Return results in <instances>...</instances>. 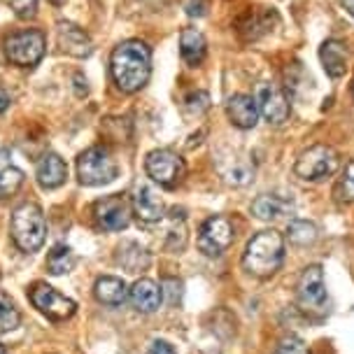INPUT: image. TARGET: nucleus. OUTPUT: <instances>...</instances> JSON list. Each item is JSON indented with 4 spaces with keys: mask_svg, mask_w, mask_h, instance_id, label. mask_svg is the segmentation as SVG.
Instances as JSON below:
<instances>
[{
    "mask_svg": "<svg viewBox=\"0 0 354 354\" xmlns=\"http://www.w3.org/2000/svg\"><path fill=\"white\" fill-rule=\"evenodd\" d=\"M340 166V156L331 145L317 142L313 147L303 149L294 163V173L306 182H319L331 177Z\"/></svg>",
    "mask_w": 354,
    "mask_h": 354,
    "instance_id": "5",
    "label": "nucleus"
},
{
    "mask_svg": "<svg viewBox=\"0 0 354 354\" xmlns=\"http://www.w3.org/2000/svg\"><path fill=\"white\" fill-rule=\"evenodd\" d=\"M147 354H177V352H175L173 345L166 343V340H156V343L151 345V350Z\"/></svg>",
    "mask_w": 354,
    "mask_h": 354,
    "instance_id": "33",
    "label": "nucleus"
},
{
    "mask_svg": "<svg viewBox=\"0 0 354 354\" xmlns=\"http://www.w3.org/2000/svg\"><path fill=\"white\" fill-rule=\"evenodd\" d=\"M333 198L338 201L340 205H350L354 203V161H347L343 173L333 185Z\"/></svg>",
    "mask_w": 354,
    "mask_h": 354,
    "instance_id": "25",
    "label": "nucleus"
},
{
    "mask_svg": "<svg viewBox=\"0 0 354 354\" xmlns=\"http://www.w3.org/2000/svg\"><path fill=\"white\" fill-rule=\"evenodd\" d=\"M117 261L122 263L129 273H140V270L149 268L151 257L142 245L133 243V240H126V243L119 245V250H117Z\"/></svg>",
    "mask_w": 354,
    "mask_h": 354,
    "instance_id": "23",
    "label": "nucleus"
},
{
    "mask_svg": "<svg viewBox=\"0 0 354 354\" xmlns=\"http://www.w3.org/2000/svg\"><path fill=\"white\" fill-rule=\"evenodd\" d=\"M254 100H257V107H259V115H261L268 124L282 126L289 119L292 105H289L287 93H284L277 84H268V82L259 84Z\"/></svg>",
    "mask_w": 354,
    "mask_h": 354,
    "instance_id": "10",
    "label": "nucleus"
},
{
    "mask_svg": "<svg viewBox=\"0 0 354 354\" xmlns=\"http://www.w3.org/2000/svg\"><path fill=\"white\" fill-rule=\"evenodd\" d=\"M145 170L154 182H159L161 187L173 189L180 185L187 175V163L180 154H175L173 149H154L145 159Z\"/></svg>",
    "mask_w": 354,
    "mask_h": 354,
    "instance_id": "6",
    "label": "nucleus"
},
{
    "mask_svg": "<svg viewBox=\"0 0 354 354\" xmlns=\"http://www.w3.org/2000/svg\"><path fill=\"white\" fill-rule=\"evenodd\" d=\"M219 173L231 187H245L254 180V163L240 151H229L226 156H219Z\"/></svg>",
    "mask_w": 354,
    "mask_h": 354,
    "instance_id": "13",
    "label": "nucleus"
},
{
    "mask_svg": "<svg viewBox=\"0 0 354 354\" xmlns=\"http://www.w3.org/2000/svg\"><path fill=\"white\" fill-rule=\"evenodd\" d=\"M49 3H54V5H59V3H61V0H49Z\"/></svg>",
    "mask_w": 354,
    "mask_h": 354,
    "instance_id": "38",
    "label": "nucleus"
},
{
    "mask_svg": "<svg viewBox=\"0 0 354 354\" xmlns=\"http://www.w3.org/2000/svg\"><path fill=\"white\" fill-rule=\"evenodd\" d=\"M119 175L117 161L112 159L110 149L107 147H88L86 151H82L77 159V180L84 187H103L110 185L112 180Z\"/></svg>",
    "mask_w": 354,
    "mask_h": 354,
    "instance_id": "4",
    "label": "nucleus"
},
{
    "mask_svg": "<svg viewBox=\"0 0 354 354\" xmlns=\"http://www.w3.org/2000/svg\"><path fill=\"white\" fill-rule=\"evenodd\" d=\"M24 185V173L15 166H8L0 170V198H8L19 192V187Z\"/></svg>",
    "mask_w": 354,
    "mask_h": 354,
    "instance_id": "28",
    "label": "nucleus"
},
{
    "mask_svg": "<svg viewBox=\"0 0 354 354\" xmlns=\"http://www.w3.org/2000/svg\"><path fill=\"white\" fill-rule=\"evenodd\" d=\"M317 236H319L317 226H315L313 221H308V219H294L292 224H289V229H287L289 243L301 245V248L313 245L315 240H317Z\"/></svg>",
    "mask_w": 354,
    "mask_h": 354,
    "instance_id": "26",
    "label": "nucleus"
},
{
    "mask_svg": "<svg viewBox=\"0 0 354 354\" xmlns=\"http://www.w3.org/2000/svg\"><path fill=\"white\" fill-rule=\"evenodd\" d=\"M19 19H33L37 12V0H8Z\"/></svg>",
    "mask_w": 354,
    "mask_h": 354,
    "instance_id": "30",
    "label": "nucleus"
},
{
    "mask_svg": "<svg viewBox=\"0 0 354 354\" xmlns=\"http://www.w3.org/2000/svg\"><path fill=\"white\" fill-rule=\"evenodd\" d=\"M340 5L347 10V15H352L354 17V0H340Z\"/></svg>",
    "mask_w": 354,
    "mask_h": 354,
    "instance_id": "36",
    "label": "nucleus"
},
{
    "mask_svg": "<svg viewBox=\"0 0 354 354\" xmlns=\"http://www.w3.org/2000/svg\"><path fill=\"white\" fill-rule=\"evenodd\" d=\"M93 296H96V301L103 303V306H122L126 301V296H129V289H126V282L122 277L103 275L93 284Z\"/></svg>",
    "mask_w": 354,
    "mask_h": 354,
    "instance_id": "22",
    "label": "nucleus"
},
{
    "mask_svg": "<svg viewBox=\"0 0 354 354\" xmlns=\"http://www.w3.org/2000/svg\"><path fill=\"white\" fill-rule=\"evenodd\" d=\"M110 71L115 84L124 93H138L149 82L151 49L142 40H126L115 47L110 59Z\"/></svg>",
    "mask_w": 354,
    "mask_h": 354,
    "instance_id": "1",
    "label": "nucleus"
},
{
    "mask_svg": "<svg viewBox=\"0 0 354 354\" xmlns=\"http://www.w3.org/2000/svg\"><path fill=\"white\" fill-rule=\"evenodd\" d=\"M8 107H10V93L5 91L3 86H0V115H3V112L8 110Z\"/></svg>",
    "mask_w": 354,
    "mask_h": 354,
    "instance_id": "34",
    "label": "nucleus"
},
{
    "mask_svg": "<svg viewBox=\"0 0 354 354\" xmlns=\"http://www.w3.org/2000/svg\"><path fill=\"white\" fill-rule=\"evenodd\" d=\"M292 212H294V203L280 194H261L259 198L252 201V214L263 221L282 219Z\"/></svg>",
    "mask_w": 354,
    "mask_h": 354,
    "instance_id": "18",
    "label": "nucleus"
},
{
    "mask_svg": "<svg viewBox=\"0 0 354 354\" xmlns=\"http://www.w3.org/2000/svg\"><path fill=\"white\" fill-rule=\"evenodd\" d=\"M8 166H12V163H10V151L8 149H0V170H5Z\"/></svg>",
    "mask_w": 354,
    "mask_h": 354,
    "instance_id": "35",
    "label": "nucleus"
},
{
    "mask_svg": "<svg viewBox=\"0 0 354 354\" xmlns=\"http://www.w3.org/2000/svg\"><path fill=\"white\" fill-rule=\"evenodd\" d=\"M129 301L138 313H154L163 303L161 284H156L154 280H149V277H142V280H138L129 289Z\"/></svg>",
    "mask_w": 354,
    "mask_h": 354,
    "instance_id": "17",
    "label": "nucleus"
},
{
    "mask_svg": "<svg viewBox=\"0 0 354 354\" xmlns=\"http://www.w3.org/2000/svg\"><path fill=\"white\" fill-rule=\"evenodd\" d=\"M44 49H47L44 33H40V30H35V28L10 35L8 42H5L8 59L15 63V66H21V68L37 66L44 56Z\"/></svg>",
    "mask_w": 354,
    "mask_h": 354,
    "instance_id": "7",
    "label": "nucleus"
},
{
    "mask_svg": "<svg viewBox=\"0 0 354 354\" xmlns=\"http://www.w3.org/2000/svg\"><path fill=\"white\" fill-rule=\"evenodd\" d=\"M275 354H310V350H308V345L303 343L301 338L289 336V338H284L280 345H277Z\"/></svg>",
    "mask_w": 354,
    "mask_h": 354,
    "instance_id": "29",
    "label": "nucleus"
},
{
    "mask_svg": "<svg viewBox=\"0 0 354 354\" xmlns=\"http://www.w3.org/2000/svg\"><path fill=\"white\" fill-rule=\"evenodd\" d=\"M93 214H96L98 226L105 231H124L131 224V207L122 196H105L96 201Z\"/></svg>",
    "mask_w": 354,
    "mask_h": 354,
    "instance_id": "12",
    "label": "nucleus"
},
{
    "mask_svg": "<svg viewBox=\"0 0 354 354\" xmlns=\"http://www.w3.org/2000/svg\"><path fill=\"white\" fill-rule=\"evenodd\" d=\"M180 54H182V61L187 66H201L205 61V54H207V42H205V35L196 28H182L180 33Z\"/></svg>",
    "mask_w": 354,
    "mask_h": 354,
    "instance_id": "21",
    "label": "nucleus"
},
{
    "mask_svg": "<svg viewBox=\"0 0 354 354\" xmlns=\"http://www.w3.org/2000/svg\"><path fill=\"white\" fill-rule=\"evenodd\" d=\"M12 240L21 252H37L47 240V219L35 203L19 205L12 214Z\"/></svg>",
    "mask_w": 354,
    "mask_h": 354,
    "instance_id": "3",
    "label": "nucleus"
},
{
    "mask_svg": "<svg viewBox=\"0 0 354 354\" xmlns=\"http://www.w3.org/2000/svg\"><path fill=\"white\" fill-rule=\"evenodd\" d=\"M0 354H8V352H5V347H3V345H0Z\"/></svg>",
    "mask_w": 354,
    "mask_h": 354,
    "instance_id": "37",
    "label": "nucleus"
},
{
    "mask_svg": "<svg viewBox=\"0 0 354 354\" xmlns=\"http://www.w3.org/2000/svg\"><path fill=\"white\" fill-rule=\"evenodd\" d=\"M21 324V315L15 308V303L8 294L0 289V333L15 331V328Z\"/></svg>",
    "mask_w": 354,
    "mask_h": 354,
    "instance_id": "27",
    "label": "nucleus"
},
{
    "mask_svg": "<svg viewBox=\"0 0 354 354\" xmlns=\"http://www.w3.org/2000/svg\"><path fill=\"white\" fill-rule=\"evenodd\" d=\"M352 96H354V80H352Z\"/></svg>",
    "mask_w": 354,
    "mask_h": 354,
    "instance_id": "39",
    "label": "nucleus"
},
{
    "mask_svg": "<svg viewBox=\"0 0 354 354\" xmlns=\"http://www.w3.org/2000/svg\"><path fill=\"white\" fill-rule=\"evenodd\" d=\"M319 61H322V68L326 71L328 77L338 80V77H343V75H345L350 56H347L345 44L340 40H326L319 47Z\"/></svg>",
    "mask_w": 354,
    "mask_h": 354,
    "instance_id": "20",
    "label": "nucleus"
},
{
    "mask_svg": "<svg viewBox=\"0 0 354 354\" xmlns=\"http://www.w3.org/2000/svg\"><path fill=\"white\" fill-rule=\"evenodd\" d=\"M187 107L196 110V115H201V112H205L210 107V96L205 91H196L192 96H187Z\"/></svg>",
    "mask_w": 354,
    "mask_h": 354,
    "instance_id": "31",
    "label": "nucleus"
},
{
    "mask_svg": "<svg viewBox=\"0 0 354 354\" xmlns=\"http://www.w3.org/2000/svg\"><path fill=\"white\" fill-rule=\"evenodd\" d=\"M284 261V238L280 231H259L248 243L243 254V268L254 277H270Z\"/></svg>",
    "mask_w": 354,
    "mask_h": 354,
    "instance_id": "2",
    "label": "nucleus"
},
{
    "mask_svg": "<svg viewBox=\"0 0 354 354\" xmlns=\"http://www.w3.org/2000/svg\"><path fill=\"white\" fill-rule=\"evenodd\" d=\"M296 299L303 310H322L326 303V282L322 266H308L296 284Z\"/></svg>",
    "mask_w": 354,
    "mask_h": 354,
    "instance_id": "11",
    "label": "nucleus"
},
{
    "mask_svg": "<svg viewBox=\"0 0 354 354\" xmlns=\"http://www.w3.org/2000/svg\"><path fill=\"white\" fill-rule=\"evenodd\" d=\"M28 296H30V303L52 322L71 319L75 315V310H77V303L73 299H68V296H63L61 292H56L54 287L42 284V282H37L28 292Z\"/></svg>",
    "mask_w": 354,
    "mask_h": 354,
    "instance_id": "9",
    "label": "nucleus"
},
{
    "mask_svg": "<svg viewBox=\"0 0 354 354\" xmlns=\"http://www.w3.org/2000/svg\"><path fill=\"white\" fill-rule=\"evenodd\" d=\"M236 238V229H233V221L229 217H210L203 221L198 231V250L205 257H219L233 245Z\"/></svg>",
    "mask_w": 354,
    "mask_h": 354,
    "instance_id": "8",
    "label": "nucleus"
},
{
    "mask_svg": "<svg viewBox=\"0 0 354 354\" xmlns=\"http://www.w3.org/2000/svg\"><path fill=\"white\" fill-rule=\"evenodd\" d=\"M77 263L75 259L73 250L68 245H56V248L47 254V270L52 275H63V273H71Z\"/></svg>",
    "mask_w": 354,
    "mask_h": 354,
    "instance_id": "24",
    "label": "nucleus"
},
{
    "mask_svg": "<svg viewBox=\"0 0 354 354\" xmlns=\"http://www.w3.org/2000/svg\"><path fill=\"white\" fill-rule=\"evenodd\" d=\"M56 37H59V47L63 52L75 56V59H86L93 52V44L88 40V35L71 21L56 24Z\"/></svg>",
    "mask_w": 354,
    "mask_h": 354,
    "instance_id": "14",
    "label": "nucleus"
},
{
    "mask_svg": "<svg viewBox=\"0 0 354 354\" xmlns=\"http://www.w3.org/2000/svg\"><path fill=\"white\" fill-rule=\"evenodd\" d=\"M133 212H136V217L145 221V224H154V221L163 219L166 205H163V198L156 189L140 187L136 192V196H133Z\"/></svg>",
    "mask_w": 354,
    "mask_h": 354,
    "instance_id": "16",
    "label": "nucleus"
},
{
    "mask_svg": "<svg viewBox=\"0 0 354 354\" xmlns=\"http://www.w3.org/2000/svg\"><path fill=\"white\" fill-rule=\"evenodd\" d=\"M226 117H229V122L236 126V129H243V131L254 129L259 122L257 100L248 96V93H236V96H231L226 100Z\"/></svg>",
    "mask_w": 354,
    "mask_h": 354,
    "instance_id": "15",
    "label": "nucleus"
},
{
    "mask_svg": "<svg viewBox=\"0 0 354 354\" xmlns=\"http://www.w3.org/2000/svg\"><path fill=\"white\" fill-rule=\"evenodd\" d=\"M187 12H189V17H203L207 12V0H192V3L187 5Z\"/></svg>",
    "mask_w": 354,
    "mask_h": 354,
    "instance_id": "32",
    "label": "nucleus"
},
{
    "mask_svg": "<svg viewBox=\"0 0 354 354\" xmlns=\"http://www.w3.org/2000/svg\"><path fill=\"white\" fill-rule=\"evenodd\" d=\"M35 177L42 189H56L66 182L68 166L59 154H44L35 168Z\"/></svg>",
    "mask_w": 354,
    "mask_h": 354,
    "instance_id": "19",
    "label": "nucleus"
}]
</instances>
